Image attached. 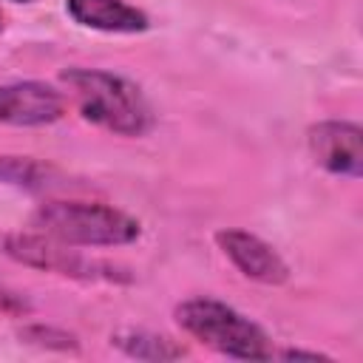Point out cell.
Instances as JSON below:
<instances>
[{
  "instance_id": "obj_1",
  "label": "cell",
  "mask_w": 363,
  "mask_h": 363,
  "mask_svg": "<svg viewBox=\"0 0 363 363\" xmlns=\"http://www.w3.org/2000/svg\"><path fill=\"white\" fill-rule=\"evenodd\" d=\"M60 79L71 88L82 119L116 136H145L156 122L142 88L119 74L102 68H65Z\"/></svg>"
},
{
  "instance_id": "obj_2",
  "label": "cell",
  "mask_w": 363,
  "mask_h": 363,
  "mask_svg": "<svg viewBox=\"0 0 363 363\" xmlns=\"http://www.w3.org/2000/svg\"><path fill=\"white\" fill-rule=\"evenodd\" d=\"M31 224L71 247H125L142 233V224L125 210L102 201L54 199L34 210Z\"/></svg>"
},
{
  "instance_id": "obj_3",
  "label": "cell",
  "mask_w": 363,
  "mask_h": 363,
  "mask_svg": "<svg viewBox=\"0 0 363 363\" xmlns=\"http://www.w3.org/2000/svg\"><path fill=\"white\" fill-rule=\"evenodd\" d=\"M176 323L201 340L204 346L216 349L218 354L235 360H272L275 346L272 337L247 315L233 309L216 298H187L176 306Z\"/></svg>"
},
{
  "instance_id": "obj_4",
  "label": "cell",
  "mask_w": 363,
  "mask_h": 363,
  "mask_svg": "<svg viewBox=\"0 0 363 363\" xmlns=\"http://www.w3.org/2000/svg\"><path fill=\"white\" fill-rule=\"evenodd\" d=\"M6 255L14 258L23 267H34L43 272H57L65 278H82V281H130L125 267H116L111 261L88 258L79 250H74L65 241H57L45 233H11L3 241Z\"/></svg>"
},
{
  "instance_id": "obj_5",
  "label": "cell",
  "mask_w": 363,
  "mask_h": 363,
  "mask_svg": "<svg viewBox=\"0 0 363 363\" xmlns=\"http://www.w3.org/2000/svg\"><path fill=\"white\" fill-rule=\"evenodd\" d=\"M306 142H309L315 162L323 170H329L335 176L360 179V173H363V130L357 122L323 119L309 128Z\"/></svg>"
},
{
  "instance_id": "obj_6",
  "label": "cell",
  "mask_w": 363,
  "mask_h": 363,
  "mask_svg": "<svg viewBox=\"0 0 363 363\" xmlns=\"http://www.w3.org/2000/svg\"><path fill=\"white\" fill-rule=\"evenodd\" d=\"M216 244L224 252V258L250 281L267 284V286H278L286 284L289 278V267L286 261L278 255V250L272 244H267L264 238L247 233V230H218L216 233Z\"/></svg>"
},
{
  "instance_id": "obj_7",
  "label": "cell",
  "mask_w": 363,
  "mask_h": 363,
  "mask_svg": "<svg viewBox=\"0 0 363 363\" xmlns=\"http://www.w3.org/2000/svg\"><path fill=\"white\" fill-rule=\"evenodd\" d=\"M62 113H65V99L48 82L26 79V82L0 85V125L37 128L57 122Z\"/></svg>"
},
{
  "instance_id": "obj_8",
  "label": "cell",
  "mask_w": 363,
  "mask_h": 363,
  "mask_svg": "<svg viewBox=\"0 0 363 363\" xmlns=\"http://www.w3.org/2000/svg\"><path fill=\"white\" fill-rule=\"evenodd\" d=\"M65 11L74 23L105 34H139L150 28L147 14L128 0H65Z\"/></svg>"
},
{
  "instance_id": "obj_9",
  "label": "cell",
  "mask_w": 363,
  "mask_h": 363,
  "mask_svg": "<svg viewBox=\"0 0 363 363\" xmlns=\"http://www.w3.org/2000/svg\"><path fill=\"white\" fill-rule=\"evenodd\" d=\"M128 357L136 360H179L187 354V349L176 340H170L167 335H156V332H145V329H125L119 335L111 337Z\"/></svg>"
},
{
  "instance_id": "obj_10",
  "label": "cell",
  "mask_w": 363,
  "mask_h": 363,
  "mask_svg": "<svg viewBox=\"0 0 363 363\" xmlns=\"http://www.w3.org/2000/svg\"><path fill=\"white\" fill-rule=\"evenodd\" d=\"M54 170L31 156H0V179L14 184V187H26V190H40L48 184V176Z\"/></svg>"
},
{
  "instance_id": "obj_11",
  "label": "cell",
  "mask_w": 363,
  "mask_h": 363,
  "mask_svg": "<svg viewBox=\"0 0 363 363\" xmlns=\"http://www.w3.org/2000/svg\"><path fill=\"white\" fill-rule=\"evenodd\" d=\"M20 337H26L28 343L34 346H48V349H77V337L62 332V329H54V326H43V323H34V326H26L20 332Z\"/></svg>"
},
{
  "instance_id": "obj_12",
  "label": "cell",
  "mask_w": 363,
  "mask_h": 363,
  "mask_svg": "<svg viewBox=\"0 0 363 363\" xmlns=\"http://www.w3.org/2000/svg\"><path fill=\"white\" fill-rule=\"evenodd\" d=\"M31 312V303L11 286H6L0 281V315H9V318H26Z\"/></svg>"
},
{
  "instance_id": "obj_13",
  "label": "cell",
  "mask_w": 363,
  "mask_h": 363,
  "mask_svg": "<svg viewBox=\"0 0 363 363\" xmlns=\"http://www.w3.org/2000/svg\"><path fill=\"white\" fill-rule=\"evenodd\" d=\"M275 357H284V360H329V354H320V352H303V349H284V352H275Z\"/></svg>"
},
{
  "instance_id": "obj_14",
  "label": "cell",
  "mask_w": 363,
  "mask_h": 363,
  "mask_svg": "<svg viewBox=\"0 0 363 363\" xmlns=\"http://www.w3.org/2000/svg\"><path fill=\"white\" fill-rule=\"evenodd\" d=\"M3 26H6V17H3V11H0V34H3Z\"/></svg>"
},
{
  "instance_id": "obj_15",
  "label": "cell",
  "mask_w": 363,
  "mask_h": 363,
  "mask_svg": "<svg viewBox=\"0 0 363 363\" xmlns=\"http://www.w3.org/2000/svg\"><path fill=\"white\" fill-rule=\"evenodd\" d=\"M11 3H34V0H11Z\"/></svg>"
}]
</instances>
